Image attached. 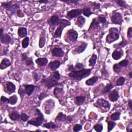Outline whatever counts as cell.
Wrapping results in <instances>:
<instances>
[{"label": "cell", "mask_w": 132, "mask_h": 132, "mask_svg": "<svg viewBox=\"0 0 132 132\" xmlns=\"http://www.w3.org/2000/svg\"><path fill=\"white\" fill-rule=\"evenodd\" d=\"M91 69H83L80 70H75V69L71 71L69 74V77L73 79L81 81L84 78L88 77L91 73Z\"/></svg>", "instance_id": "6da1fadb"}, {"label": "cell", "mask_w": 132, "mask_h": 132, "mask_svg": "<svg viewBox=\"0 0 132 132\" xmlns=\"http://www.w3.org/2000/svg\"><path fill=\"white\" fill-rule=\"evenodd\" d=\"M59 25H60V26H59V27L55 32V38H60L61 37V34H62L64 28L71 25V22L67 20L62 19L60 21Z\"/></svg>", "instance_id": "7a4b0ae2"}, {"label": "cell", "mask_w": 132, "mask_h": 132, "mask_svg": "<svg viewBox=\"0 0 132 132\" xmlns=\"http://www.w3.org/2000/svg\"><path fill=\"white\" fill-rule=\"evenodd\" d=\"M36 112H37L38 116L36 117L35 119H33L29 121L28 122V124L33 125L34 126L38 127V126H40L43 124L44 120V117L43 114L41 113L40 110H39L38 109H36Z\"/></svg>", "instance_id": "3957f363"}, {"label": "cell", "mask_w": 132, "mask_h": 132, "mask_svg": "<svg viewBox=\"0 0 132 132\" xmlns=\"http://www.w3.org/2000/svg\"><path fill=\"white\" fill-rule=\"evenodd\" d=\"M42 83H44L45 85L49 89L51 88L54 86H56L58 85V81L56 80L52 75L49 77L43 78L42 80Z\"/></svg>", "instance_id": "277c9868"}, {"label": "cell", "mask_w": 132, "mask_h": 132, "mask_svg": "<svg viewBox=\"0 0 132 132\" xmlns=\"http://www.w3.org/2000/svg\"><path fill=\"white\" fill-rule=\"evenodd\" d=\"M2 6L7 10L9 11L11 13H12L13 15L15 13L17 10H19L18 9L20 8L18 4H13L12 1H9L7 2L2 3Z\"/></svg>", "instance_id": "5b68a950"}, {"label": "cell", "mask_w": 132, "mask_h": 132, "mask_svg": "<svg viewBox=\"0 0 132 132\" xmlns=\"http://www.w3.org/2000/svg\"><path fill=\"white\" fill-rule=\"evenodd\" d=\"M56 121L60 122H65L66 123H70L72 121L71 117L67 116L62 113H60L57 115V116L55 118Z\"/></svg>", "instance_id": "8992f818"}, {"label": "cell", "mask_w": 132, "mask_h": 132, "mask_svg": "<svg viewBox=\"0 0 132 132\" xmlns=\"http://www.w3.org/2000/svg\"><path fill=\"white\" fill-rule=\"evenodd\" d=\"M111 20L113 23L116 24H121L123 22L121 15L118 13H115L111 16Z\"/></svg>", "instance_id": "52a82bcc"}, {"label": "cell", "mask_w": 132, "mask_h": 132, "mask_svg": "<svg viewBox=\"0 0 132 132\" xmlns=\"http://www.w3.org/2000/svg\"><path fill=\"white\" fill-rule=\"evenodd\" d=\"M119 38V34L118 33H109L106 38V43H111L117 40Z\"/></svg>", "instance_id": "ba28073f"}, {"label": "cell", "mask_w": 132, "mask_h": 132, "mask_svg": "<svg viewBox=\"0 0 132 132\" xmlns=\"http://www.w3.org/2000/svg\"><path fill=\"white\" fill-rule=\"evenodd\" d=\"M83 13V10L81 9H72L69 11L67 13V16L68 17L72 19L74 18L77 17V16H80Z\"/></svg>", "instance_id": "9c48e42d"}, {"label": "cell", "mask_w": 132, "mask_h": 132, "mask_svg": "<svg viewBox=\"0 0 132 132\" xmlns=\"http://www.w3.org/2000/svg\"><path fill=\"white\" fill-rule=\"evenodd\" d=\"M52 55L54 56L61 57L64 55V52L60 47H55L52 51Z\"/></svg>", "instance_id": "30bf717a"}, {"label": "cell", "mask_w": 132, "mask_h": 132, "mask_svg": "<svg viewBox=\"0 0 132 132\" xmlns=\"http://www.w3.org/2000/svg\"><path fill=\"white\" fill-rule=\"evenodd\" d=\"M67 35H68L69 40L71 41H76L77 40L78 37V34L77 32L73 30H69L68 32Z\"/></svg>", "instance_id": "8fae6325"}, {"label": "cell", "mask_w": 132, "mask_h": 132, "mask_svg": "<svg viewBox=\"0 0 132 132\" xmlns=\"http://www.w3.org/2000/svg\"><path fill=\"white\" fill-rule=\"evenodd\" d=\"M97 104L98 106L104 108H109L110 104L107 101H106L103 99H99L97 101Z\"/></svg>", "instance_id": "7c38bea8"}, {"label": "cell", "mask_w": 132, "mask_h": 132, "mask_svg": "<svg viewBox=\"0 0 132 132\" xmlns=\"http://www.w3.org/2000/svg\"><path fill=\"white\" fill-rule=\"evenodd\" d=\"M60 22V18L58 16L56 15H54L51 17L50 19V23L51 24V26H56L58 24H59Z\"/></svg>", "instance_id": "4fadbf2b"}, {"label": "cell", "mask_w": 132, "mask_h": 132, "mask_svg": "<svg viewBox=\"0 0 132 132\" xmlns=\"http://www.w3.org/2000/svg\"><path fill=\"white\" fill-rule=\"evenodd\" d=\"M119 98L118 92L116 90H114L109 94V99L111 102H116Z\"/></svg>", "instance_id": "5bb4252c"}, {"label": "cell", "mask_w": 132, "mask_h": 132, "mask_svg": "<svg viewBox=\"0 0 132 132\" xmlns=\"http://www.w3.org/2000/svg\"><path fill=\"white\" fill-rule=\"evenodd\" d=\"M11 65V63L10 60L6 58H4L1 61L0 64V69L3 70L7 68V67H9Z\"/></svg>", "instance_id": "9a60e30c"}, {"label": "cell", "mask_w": 132, "mask_h": 132, "mask_svg": "<svg viewBox=\"0 0 132 132\" xmlns=\"http://www.w3.org/2000/svg\"><path fill=\"white\" fill-rule=\"evenodd\" d=\"M60 63L58 60H55L53 61H51L49 64V67L51 69L52 71H54L60 67Z\"/></svg>", "instance_id": "2e32d148"}, {"label": "cell", "mask_w": 132, "mask_h": 132, "mask_svg": "<svg viewBox=\"0 0 132 132\" xmlns=\"http://www.w3.org/2000/svg\"><path fill=\"white\" fill-rule=\"evenodd\" d=\"M6 88L7 90L9 92V94H11L15 92L16 90V86L15 84L12 82H8L6 84Z\"/></svg>", "instance_id": "e0dca14e"}, {"label": "cell", "mask_w": 132, "mask_h": 132, "mask_svg": "<svg viewBox=\"0 0 132 132\" xmlns=\"http://www.w3.org/2000/svg\"><path fill=\"white\" fill-rule=\"evenodd\" d=\"M24 86L26 94L30 96L34 91L35 86L33 85H24Z\"/></svg>", "instance_id": "ac0fdd59"}, {"label": "cell", "mask_w": 132, "mask_h": 132, "mask_svg": "<svg viewBox=\"0 0 132 132\" xmlns=\"http://www.w3.org/2000/svg\"><path fill=\"white\" fill-rule=\"evenodd\" d=\"M36 63L39 66H44L48 63V60L47 58H39L36 60Z\"/></svg>", "instance_id": "d6986e66"}, {"label": "cell", "mask_w": 132, "mask_h": 132, "mask_svg": "<svg viewBox=\"0 0 132 132\" xmlns=\"http://www.w3.org/2000/svg\"><path fill=\"white\" fill-rule=\"evenodd\" d=\"M87 47V44L84 42V43H82V44L76 49V50L75 51V52L77 53V54H81V53H82L85 51Z\"/></svg>", "instance_id": "ffe728a7"}, {"label": "cell", "mask_w": 132, "mask_h": 132, "mask_svg": "<svg viewBox=\"0 0 132 132\" xmlns=\"http://www.w3.org/2000/svg\"><path fill=\"white\" fill-rule=\"evenodd\" d=\"M11 38L10 36L8 34H4L1 37V41L2 43L8 44L10 43Z\"/></svg>", "instance_id": "44dd1931"}, {"label": "cell", "mask_w": 132, "mask_h": 132, "mask_svg": "<svg viewBox=\"0 0 132 132\" xmlns=\"http://www.w3.org/2000/svg\"><path fill=\"white\" fill-rule=\"evenodd\" d=\"M18 34L20 37H24L27 35V30L25 27H20L18 30Z\"/></svg>", "instance_id": "7402d4cb"}, {"label": "cell", "mask_w": 132, "mask_h": 132, "mask_svg": "<svg viewBox=\"0 0 132 132\" xmlns=\"http://www.w3.org/2000/svg\"><path fill=\"white\" fill-rule=\"evenodd\" d=\"M86 99L85 97L83 96V95H80V96H77L75 98V103L78 106L81 105L85 102Z\"/></svg>", "instance_id": "603a6c76"}, {"label": "cell", "mask_w": 132, "mask_h": 132, "mask_svg": "<svg viewBox=\"0 0 132 132\" xmlns=\"http://www.w3.org/2000/svg\"><path fill=\"white\" fill-rule=\"evenodd\" d=\"M46 36H45L44 33H42L40 35V40H39V46L40 48H43L44 46L45 43H46Z\"/></svg>", "instance_id": "cb8c5ba5"}, {"label": "cell", "mask_w": 132, "mask_h": 132, "mask_svg": "<svg viewBox=\"0 0 132 132\" xmlns=\"http://www.w3.org/2000/svg\"><path fill=\"white\" fill-rule=\"evenodd\" d=\"M85 21H86V19L84 17L80 16L78 17L77 19V24L78 26H79L80 27H82L84 26V24H85Z\"/></svg>", "instance_id": "d4e9b609"}, {"label": "cell", "mask_w": 132, "mask_h": 132, "mask_svg": "<svg viewBox=\"0 0 132 132\" xmlns=\"http://www.w3.org/2000/svg\"><path fill=\"white\" fill-rule=\"evenodd\" d=\"M9 117L11 120L13 121H16L19 120L20 118V115L19 114L17 111H13L9 115Z\"/></svg>", "instance_id": "484cf974"}, {"label": "cell", "mask_w": 132, "mask_h": 132, "mask_svg": "<svg viewBox=\"0 0 132 132\" xmlns=\"http://www.w3.org/2000/svg\"><path fill=\"white\" fill-rule=\"evenodd\" d=\"M98 80V77H93L90 79L87 80L86 81V84L88 86L93 85L94 84L96 83Z\"/></svg>", "instance_id": "4316f807"}, {"label": "cell", "mask_w": 132, "mask_h": 132, "mask_svg": "<svg viewBox=\"0 0 132 132\" xmlns=\"http://www.w3.org/2000/svg\"><path fill=\"white\" fill-rule=\"evenodd\" d=\"M122 56V54L120 51H115L112 54V57L113 58L114 60H120Z\"/></svg>", "instance_id": "83f0119b"}, {"label": "cell", "mask_w": 132, "mask_h": 132, "mask_svg": "<svg viewBox=\"0 0 132 132\" xmlns=\"http://www.w3.org/2000/svg\"><path fill=\"white\" fill-rule=\"evenodd\" d=\"M97 60V55L94 54H92L91 57L89 60V64L90 66H94L96 63Z\"/></svg>", "instance_id": "f1b7e54d"}, {"label": "cell", "mask_w": 132, "mask_h": 132, "mask_svg": "<svg viewBox=\"0 0 132 132\" xmlns=\"http://www.w3.org/2000/svg\"><path fill=\"white\" fill-rule=\"evenodd\" d=\"M82 10L84 15L86 16L87 17H89L92 14H93V13L91 12L90 8L88 7L84 8Z\"/></svg>", "instance_id": "f546056e"}, {"label": "cell", "mask_w": 132, "mask_h": 132, "mask_svg": "<svg viewBox=\"0 0 132 132\" xmlns=\"http://www.w3.org/2000/svg\"><path fill=\"white\" fill-rule=\"evenodd\" d=\"M100 24V22L98 21V20L97 18H94L92 20V22H91V23L90 24V27L89 28V30H90L91 29H92V28H94V27H97L99 26Z\"/></svg>", "instance_id": "4dcf8cb0"}, {"label": "cell", "mask_w": 132, "mask_h": 132, "mask_svg": "<svg viewBox=\"0 0 132 132\" xmlns=\"http://www.w3.org/2000/svg\"><path fill=\"white\" fill-rule=\"evenodd\" d=\"M114 87L113 85H112L111 84L109 83L108 84L106 85L105 87L104 88L103 91H102V93L103 94H107L108 92H109V91H111V89H113Z\"/></svg>", "instance_id": "1f68e13d"}, {"label": "cell", "mask_w": 132, "mask_h": 132, "mask_svg": "<svg viewBox=\"0 0 132 132\" xmlns=\"http://www.w3.org/2000/svg\"><path fill=\"white\" fill-rule=\"evenodd\" d=\"M121 113L120 112H115V113L112 114L111 116V118L114 121L118 120L120 118Z\"/></svg>", "instance_id": "d6a6232c"}, {"label": "cell", "mask_w": 132, "mask_h": 132, "mask_svg": "<svg viewBox=\"0 0 132 132\" xmlns=\"http://www.w3.org/2000/svg\"><path fill=\"white\" fill-rule=\"evenodd\" d=\"M9 104L11 105H15L18 101V98L16 95H13L9 98Z\"/></svg>", "instance_id": "836d02e7"}, {"label": "cell", "mask_w": 132, "mask_h": 132, "mask_svg": "<svg viewBox=\"0 0 132 132\" xmlns=\"http://www.w3.org/2000/svg\"><path fill=\"white\" fill-rule=\"evenodd\" d=\"M43 126H44V127L46 128H48V129H50V128L54 129V128H57L56 125L55 123H54L52 122L46 123V124H44L43 125Z\"/></svg>", "instance_id": "e575fe53"}, {"label": "cell", "mask_w": 132, "mask_h": 132, "mask_svg": "<svg viewBox=\"0 0 132 132\" xmlns=\"http://www.w3.org/2000/svg\"><path fill=\"white\" fill-rule=\"evenodd\" d=\"M29 40H30V39H29V37H25V38L23 39V40H22V46L23 48H24V49L26 48V47H27L29 46Z\"/></svg>", "instance_id": "d590c367"}, {"label": "cell", "mask_w": 132, "mask_h": 132, "mask_svg": "<svg viewBox=\"0 0 132 132\" xmlns=\"http://www.w3.org/2000/svg\"><path fill=\"white\" fill-rule=\"evenodd\" d=\"M115 2L117 3L118 5H119L120 6L123 8H127L128 5L125 1H121V0H117V1H115Z\"/></svg>", "instance_id": "8d00e7d4"}, {"label": "cell", "mask_w": 132, "mask_h": 132, "mask_svg": "<svg viewBox=\"0 0 132 132\" xmlns=\"http://www.w3.org/2000/svg\"><path fill=\"white\" fill-rule=\"evenodd\" d=\"M125 79L123 77H120L118 79L117 83H116V86H122L124 84Z\"/></svg>", "instance_id": "74e56055"}, {"label": "cell", "mask_w": 132, "mask_h": 132, "mask_svg": "<svg viewBox=\"0 0 132 132\" xmlns=\"http://www.w3.org/2000/svg\"><path fill=\"white\" fill-rule=\"evenodd\" d=\"M116 125V123L113 121H108V131H111L115 126Z\"/></svg>", "instance_id": "f35d334b"}, {"label": "cell", "mask_w": 132, "mask_h": 132, "mask_svg": "<svg viewBox=\"0 0 132 132\" xmlns=\"http://www.w3.org/2000/svg\"><path fill=\"white\" fill-rule=\"evenodd\" d=\"M121 67L118 64H115L113 66L114 71L115 72L117 73H118L121 71Z\"/></svg>", "instance_id": "ab89813d"}, {"label": "cell", "mask_w": 132, "mask_h": 132, "mask_svg": "<svg viewBox=\"0 0 132 132\" xmlns=\"http://www.w3.org/2000/svg\"><path fill=\"white\" fill-rule=\"evenodd\" d=\"M129 64V61L128 60H124L122 61H121L118 64L121 67H126Z\"/></svg>", "instance_id": "60d3db41"}, {"label": "cell", "mask_w": 132, "mask_h": 132, "mask_svg": "<svg viewBox=\"0 0 132 132\" xmlns=\"http://www.w3.org/2000/svg\"><path fill=\"white\" fill-rule=\"evenodd\" d=\"M29 118V116L27 115L25 113H22L20 115V119L22 121H23L24 122H26L28 120Z\"/></svg>", "instance_id": "b9f144b4"}, {"label": "cell", "mask_w": 132, "mask_h": 132, "mask_svg": "<svg viewBox=\"0 0 132 132\" xmlns=\"http://www.w3.org/2000/svg\"><path fill=\"white\" fill-rule=\"evenodd\" d=\"M94 129L98 132H101L103 130V125L102 124H96L94 126Z\"/></svg>", "instance_id": "7bdbcfd3"}, {"label": "cell", "mask_w": 132, "mask_h": 132, "mask_svg": "<svg viewBox=\"0 0 132 132\" xmlns=\"http://www.w3.org/2000/svg\"><path fill=\"white\" fill-rule=\"evenodd\" d=\"M18 93L20 95V96L22 98V99H23L24 97L25 96V94L26 93V91H25V90H24L23 88H22L21 87H20V88H19V89Z\"/></svg>", "instance_id": "ee69618b"}, {"label": "cell", "mask_w": 132, "mask_h": 132, "mask_svg": "<svg viewBox=\"0 0 132 132\" xmlns=\"http://www.w3.org/2000/svg\"><path fill=\"white\" fill-rule=\"evenodd\" d=\"M25 64H26V65L27 66H30V65H32V64H34L32 58L28 57L26 60H25Z\"/></svg>", "instance_id": "f6af8a7d"}, {"label": "cell", "mask_w": 132, "mask_h": 132, "mask_svg": "<svg viewBox=\"0 0 132 132\" xmlns=\"http://www.w3.org/2000/svg\"><path fill=\"white\" fill-rule=\"evenodd\" d=\"M53 77H54L56 80L59 81L60 79V74L58 71H54L53 73L51 74Z\"/></svg>", "instance_id": "bcb514c9"}, {"label": "cell", "mask_w": 132, "mask_h": 132, "mask_svg": "<svg viewBox=\"0 0 132 132\" xmlns=\"http://www.w3.org/2000/svg\"><path fill=\"white\" fill-rule=\"evenodd\" d=\"M62 92H63V89L60 88H55L54 90V94L55 95H57L59 94H60L61 93H62Z\"/></svg>", "instance_id": "7dc6e473"}, {"label": "cell", "mask_w": 132, "mask_h": 132, "mask_svg": "<svg viewBox=\"0 0 132 132\" xmlns=\"http://www.w3.org/2000/svg\"><path fill=\"white\" fill-rule=\"evenodd\" d=\"M82 129V126L80 124H76L73 128V131L75 132H77L81 131Z\"/></svg>", "instance_id": "c3c4849f"}, {"label": "cell", "mask_w": 132, "mask_h": 132, "mask_svg": "<svg viewBox=\"0 0 132 132\" xmlns=\"http://www.w3.org/2000/svg\"><path fill=\"white\" fill-rule=\"evenodd\" d=\"M48 96V95H47V94L45 93V92H42V93H41L40 94V95H39V101H42L43 100L44 98H46Z\"/></svg>", "instance_id": "681fc988"}, {"label": "cell", "mask_w": 132, "mask_h": 132, "mask_svg": "<svg viewBox=\"0 0 132 132\" xmlns=\"http://www.w3.org/2000/svg\"><path fill=\"white\" fill-rule=\"evenodd\" d=\"M98 21L100 22V23H105L106 22V19L104 17H102V16H99L98 18Z\"/></svg>", "instance_id": "f907efd6"}, {"label": "cell", "mask_w": 132, "mask_h": 132, "mask_svg": "<svg viewBox=\"0 0 132 132\" xmlns=\"http://www.w3.org/2000/svg\"><path fill=\"white\" fill-rule=\"evenodd\" d=\"M84 65L81 63H77V64H75V68L77 70H81V69H83L84 68Z\"/></svg>", "instance_id": "816d5d0a"}, {"label": "cell", "mask_w": 132, "mask_h": 132, "mask_svg": "<svg viewBox=\"0 0 132 132\" xmlns=\"http://www.w3.org/2000/svg\"><path fill=\"white\" fill-rule=\"evenodd\" d=\"M1 102H3L4 103H9V99H8L6 97H5L4 96H2L1 98Z\"/></svg>", "instance_id": "f5cc1de1"}, {"label": "cell", "mask_w": 132, "mask_h": 132, "mask_svg": "<svg viewBox=\"0 0 132 132\" xmlns=\"http://www.w3.org/2000/svg\"><path fill=\"white\" fill-rule=\"evenodd\" d=\"M128 43L126 42V40H123L120 43H119V47H124L125 46H126V45H127Z\"/></svg>", "instance_id": "db71d44e"}, {"label": "cell", "mask_w": 132, "mask_h": 132, "mask_svg": "<svg viewBox=\"0 0 132 132\" xmlns=\"http://www.w3.org/2000/svg\"><path fill=\"white\" fill-rule=\"evenodd\" d=\"M92 6L94 7V9H99L100 7V3H97L96 2H94L92 3Z\"/></svg>", "instance_id": "11a10c76"}, {"label": "cell", "mask_w": 132, "mask_h": 132, "mask_svg": "<svg viewBox=\"0 0 132 132\" xmlns=\"http://www.w3.org/2000/svg\"><path fill=\"white\" fill-rule=\"evenodd\" d=\"M132 28L131 27H129L128 30V37L131 38L132 37Z\"/></svg>", "instance_id": "9f6ffc18"}, {"label": "cell", "mask_w": 132, "mask_h": 132, "mask_svg": "<svg viewBox=\"0 0 132 132\" xmlns=\"http://www.w3.org/2000/svg\"><path fill=\"white\" fill-rule=\"evenodd\" d=\"M33 78L34 80L36 81V82H37V81H38L39 80V77H38V74L37 73L35 72H33Z\"/></svg>", "instance_id": "6f0895ef"}, {"label": "cell", "mask_w": 132, "mask_h": 132, "mask_svg": "<svg viewBox=\"0 0 132 132\" xmlns=\"http://www.w3.org/2000/svg\"><path fill=\"white\" fill-rule=\"evenodd\" d=\"M109 33H118V29H117V28H115V27L111 28V29H110V30H109Z\"/></svg>", "instance_id": "680465c9"}, {"label": "cell", "mask_w": 132, "mask_h": 132, "mask_svg": "<svg viewBox=\"0 0 132 132\" xmlns=\"http://www.w3.org/2000/svg\"><path fill=\"white\" fill-rule=\"evenodd\" d=\"M28 58L27 55L26 54V53H23L21 55V58H22V60L25 61V60H26V59Z\"/></svg>", "instance_id": "91938a15"}, {"label": "cell", "mask_w": 132, "mask_h": 132, "mask_svg": "<svg viewBox=\"0 0 132 132\" xmlns=\"http://www.w3.org/2000/svg\"><path fill=\"white\" fill-rule=\"evenodd\" d=\"M17 15L19 17H23L24 16V14L22 12V11L21 10H18L17 12Z\"/></svg>", "instance_id": "94428289"}, {"label": "cell", "mask_w": 132, "mask_h": 132, "mask_svg": "<svg viewBox=\"0 0 132 132\" xmlns=\"http://www.w3.org/2000/svg\"><path fill=\"white\" fill-rule=\"evenodd\" d=\"M68 70H69V71H73V70H74V68L73 66L71 65V66H69V67L68 68Z\"/></svg>", "instance_id": "6125c7cd"}, {"label": "cell", "mask_w": 132, "mask_h": 132, "mask_svg": "<svg viewBox=\"0 0 132 132\" xmlns=\"http://www.w3.org/2000/svg\"><path fill=\"white\" fill-rule=\"evenodd\" d=\"M37 2L40 3H47L48 2V1L47 0H44V1H38Z\"/></svg>", "instance_id": "be15d7a7"}, {"label": "cell", "mask_w": 132, "mask_h": 132, "mask_svg": "<svg viewBox=\"0 0 132 132\" xmlns=\"http://www.w3.org/2000/svg\"><path fill=\"white\" fill-rule=\"evenodd\" d=\"M0 30H1V33H0V37H2V36L3 35V30L2 29H0Z\"/></svg>", "instance_id": "e7e4bbea"}, {"label": "cell", "mask_w": 132, "mask_h": 132, "mask_svg": "<svg viewBox=\"0 0 132 132\" xmlns=\"http://www.w3.org/2000/svg\"><path fill=\"white\" fill-rule=\"evenodd\" d=\"M128 105H129V106H130V109H132V100H130V101H129Z\"/></svg>", "instance_id": "03108f58"}, {"label": "cell", "mask_w": 132, "mask_h": 132, "mask_svg": "<svg viewBox=\"0 0 132 132\" xmlns=\"http://www.w3.org/2000/svg\"><path fill=\"white\" fill-rule=\"evenodd\" d=\"M129 77H130V78L132 77V72H131L130 73H129Z\"/></svg>", "instance_id": "003e7915"}]
</instances>
